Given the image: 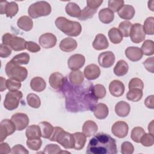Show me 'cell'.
I'll return each mask as SVG.
<instances>
[{
  "label": "cell",
  "instance_id": "50",
  "mask_svg": "<svg viewBox=\"0 0 154 154\" xmlns=\"http://www.w3.org/2000/svg\"><path fill=\"white\" fill-rule=\"evenodd\" d=\"M61 152V150L59 146L55 144H49L46 146L43 153L48 154H58L60 153Z\"/></svg>",
  "mask_w": 154,
  "mask_h": 154
},
{
  "label": "cell",
  "instance_id": "41",
  "mask_svg": "<svg viewBox=\"0 0 154 154\" xmlns=\"http://www.w3.org/2000/svg\"><path fill=\"white\" fill-rule=\"evenodd\" d=\"M29 55L28 53L23 52L13 57L11 61L19 65L27 64L29 61Z\"/></svg>",
  "mask_w": 154,
  "mask_h": 154
},
{
  "label": "cell",
  "instance_id": "44",
  "mask_svg": "<svg viewBox=\"0 0 154 154\" xmlns=\"http://www.w3.org/2000/svg\"><path fill=\"white\" fill-rule=\"evenodd\" d=\"M153 23H154L153 17H149L146 19V20L144 22V25L143 26L145 34L148 35H153L154 34Z\"/></svg>",
  "mask_w": 154,
  "mask_h": 154
},
{
  "label": "cell",
  "instance_id": "20",
  "mask_svg": "<svg viewBox=\"0 0 154 154\" xmlns=\"http://www.w3.org/2000/svg\"><path fill=\"white\" fill-rule=\"evenodd\" d=\"M77 46L78 43L75 39L71 37H66L60 42L59 47L61 51L70 52L75 50Z\"/></svg>",
  "mask_w": 154,
  "mask_h": 154
},
{
  "label": "cell",
  "instance_id": "57",
  "mask_svg": "<svg viewBox=\"0 0 154 154\" xmlns=\"http://www.w3.org/2000/svg\"><path fill=\"white\" fill-rule=\"evenodd\" d=\"M103 2L102 0H87V6H88L89 7L94 9V10H97L98 8V7L102 4V3Z\"/></svg>",
  "mask_w": 154,
  "mask_h": 154
},
{
  "label": "cell",
  "instance_id": "25",
  "mask_svg": "<svg viewBox=\"0 0 154 154\" xmlns=\"http://www.w3.org/2000/svg\"><path fill=\"white\" fill-rule=\"evenodd\" d=\"M131 111L129 104L125 101H120L115 106V112L117 116L125 117L128 116Z\"/></svg>",
  "mask_w": 154,
  "mask_h": 154
},
{
  "label": "cell",
  "instance_id": "58",
  "mask_svg": "<svg viewBox=\"0 0 154 154\" xmlns=\"http://www.w3.org/2000/svg\"><path fill=\"white\" fill-rule=\"evenodd\" d=\"M10 146L7 143H1L0 144V153H8L11 152Z\"/></svg>",
  "mask_w": 154,
  "mask_h": 154
},
{
  "label": "cell",
  "instance_id": "55",
  "mask_svg": "<svg viewBox=\"0 0 154 154\" xmlns=\"http://www.w3.org/2000/svg\"><path fill=\"white\" fill-rule=\"evenodd\" d=\"M11 54V49L7 46L1 44L0 46V57L1 58H7Z\"/></svg>",
  "mask_w": 154,
  "mask_h": 154
},
{
  "label": "cell",
  "instance_id": "31",
  "mask_svg": "<svg viewBox=\"0 0 154 154\" xmlns=\"http://www.w3.org/2000/svg\"><path fill=\"white\" fill-rule=\"evenodd\" d=\"M129 70V66L128 63L123 60H119L116 63L114 67V73L117 76H122L125 75Z\"/></svg>",
  "mask_w": 154,
  "mask_h": 154
},
{
  "label": "cell",
  "instance_id": "9",
  "mask_svg": "<svg viewBox=\"0 0 154 154\" xmlns=\"http://www.w3.org/2000/svg\"><path fill=\"white\" fill-rule=\"evenodd\" d=\"M16 130L11 120L4 119L0 123V141L2 143L7 136L11 135Z\"/></svg>",
  "mask_w": 154,
  "mask_h": 154
},
{
  "label": "cell",
  "instance_id": "6",
  "mask_svg": "<svg viewBox=\"0 0 154 154\" xmlns=\"http://www.w3.org/2000/svg\"><path fill=\"white\" fill-rule=\"evenodd\" d=\"M28 13L29 16L34 19L46 16L51 13V7L46 1H37L29 7Z\"/></svg>",
  "mask_w": 154,
  "mask_h": 154
},
{
  "label": "cell",
  "instance_id": "13",
  "mask_svg": "<svg viewBox=\"0 0 154 154\" xmlns=\"http://www.w3.org/2000/svg\"><path fill=\"white\" fill-rule=\"evenodd\" d=\"M111 132L117 138H125L128 133V125L123 121L116 122L112 126Z\"/></svg>",
  "mask_w": 154,
  "mask_h": 154
},
{
  "label": "cell",
  "instance_id": "14",
  "mask_svg": "<svg viewBox=\"0 0 154 154\" xmlns=\"http://www.w3.org/2000/svg\"><path fill=\"white\" fill-rule=\"evenodd\" d=\"M115 62V55L111 51H106L102 52L98 57V63L104 68L111 67Z\"/></svg>",
  "mask_w": 154,
  "mask_h": 154
},
{
  "label": "cell",
  "instance_id": "3",
  "mask_svg": "<svg viewBox=\"0 0 154 154\" xmlns=\"http://www.w3.org/2000/svg\"><path fill=\"white\" fill-rule=\"evenodd\" d=\"M55 23L58 29L69 36H78L82 31V27L79 22L70 20L64 17H57Z\"/></svg>",
  "mask_w": 154,
  "mask_h": 154
},
{
  "label": "cell",
  "instance_id": "53",
  "mask_svg": "<svg viewBox=\"0 0 154 154\" xmlns=\"http://www.w3.org/2000/svg\"><path fill=\"white\" fill-rule=\"evenodd\" d=\"M154 57H152L150 58H147L143 63V65L144 67L147 70H148L149 72L153 73L154 72Z\"/></svg>",
  "mask_w": 154,
  "mask_h": 154
},
{
  "label": "cell",
  "instance_id": "35",
  "mask_svg": "<svg viewBox=\"0 0 154 154\" xmlns=\"http://www.w3.org/2000/svg\"><path fill=\"white\" fill-rule=\"evenodd\" d=\"M25 135L28 139L34 138H40L41 131L39 125H32L29 126L25 131Z\"/></svg>",
  "mask_w": 154,
  "mask_h": 154
},
{
  "label": "cell",
  "instance_id": "30",
  "mask_svg": "<svg viewBox=\"0 0 154 154\" xmlns=\"http://www.w3.org/2000/svg\"><path fill=\"white\" fill-rule=\"evenodd\" d=\"M38 125L40 128L42 137L49 139L53 133L54 127L50 123L45 121L40 122Z\"/></svg>",
  "mask_w": 154,
  "mask_h": 154
},
{
  "label": "cell",
  "instance_id": "61",
  "mask_svg": "<svg viewBox=\"0 0 154 154\" xmlns=\"http://www.w3.org/2000/svg\"><path fill=\"white\" fill-rule=\"evenodd\" d=\"M153 120H152L148 126V131L149 132V133L153 134Z\"/></svg>",
  "mask_w": 154,
  "mask_h": 154
},
{
  "label": "cell",
  "instance_id": "38",
  "mask_svg": "<svg viewBox=\"0 0 154 154\" xmlns=\"http://www.w3.org/2000/svg\"><path fill=\"white\" fill-rule=\"evenodd\" d=\"M143 97L142 90L138 88H133L129 90L126 94V98L132 102H138Z\"/></svg>",
  "mask_w": 154,
  "mask_h": 154
},
{
  "label": "cell",
  "instance_id": "62",
  "mask_svg": "<svg viewBox=\"0 0 154 154\" xmlns=\"http://www.w3.org/2000/svg\"><path fill=\"white\" fill-rule=\"evenodd\" d=\"M153 3H154V1H150L148 2V7L149 8L153 11H154V7H153Z\"/></svg>",
  "mask_w": 154,
  "mask_h": 154
},
{
  "label": "cell",
  "instance_id": "43",
  "mask_svg": "<svg viewBox=\"0 0 154 154\" xmlns=\"http://www.w3.org/2000/svg\"><path fill=\"white\" fill-rule=\"evenodd\" d=\"M96 11L97 10H94L89 7L88 6H86L82 10H81V15L78 19L81 20H87L93 17Z\"/></svg>",
  "mask_w": 154,
  "mask_h": 154
},
{
  "label": "cell",
  "instance_id": "33",
  "mask_svg": "<svg viewBox=\"0 0 154 154\" xmlns=\"http://www.w3.org/2000/svg\"><path fill=\"white\" fill-rule=\"evenodd\" d=\"M74 138V147L75 150H81L82 149L85 144L86 142V136L84 133L82 132H75L72 134Z\"/></svg>",
  "mask_w": 154,
  "mask_h": 154
},
{
  "label": "cell",
  "instance_id": "26",
  "mask_svg": "<svg viewBox=\"0 0 154 154\" xmlns=\"http://www.w3.org/2000/svg\"><path fill=\"white\" fill-rule=\"evenodd\" d=\"M98 129L97 124L92 120H87L82 126V132L87 137L94 135Z\"/></svg>",
  "mask_w": 154,
  "mask_h": 154
},
{
  "label": "cell",
  "instance_id": "5",
  "mask_svg": "<svg viewBox=\"0 0 154 154\" xmlns=\"http://www.w3.org/2000/svg\"><path fill=\"white\" fill-rule=\"evenodd\" d=\"M5 71L7 76L19 82L25 81L28 76L27 69L19 64L13 63L11 60L9 61L5 65Z\"/></svg>",
  "mask_w": 154,
  "mask_h": 154
},
{
  "label": "cell",
  "instance_id": "22",
  "mask_svg": "<svg viewBox=\"0 0 154 154\" xmlns=\"http://www.w3.org/2000/svg\"><path fill=\"white\" fill-rule=\"evenodd\" d=\"M92 46L94 49L100 51L106 49L109 46V43L105 35L103 34H98L95 37Z\"/></svg>",
  "mask_w": 154,
  "mask_h": 154
},
{
  "label": "cell",
  "instance_id": "23",
  "mask_svg": "<svg viewBox=\"0 0 154 154\" xmlns=\"http://www.w3.org/2000/svg\"><path fill=\"white\" fill-rule=\"evenodd\" d=\"M135 11L133 6L131 5H123V7L117 11L119 16L125 20L132 19L135 15Z\"/></svg>",
  "mask_w": 154,
  "mask_h": 154
},
{
  "label": "cell",
  "instance_id": "32",
  "mask_svg": "<svg viewBox=\"0 0 154 154\" xmlns=\"http://www.w3.org/2000/svg\"><path fill=\"white\" fill-rule=\"evenodd\" d=\"M65 10L69 16L73 17L79 18L81 13V10L79 5L72 2H70L66 5Z\"/></svg>",
  "mask_w": 154,
  "mask_h": 154
},
{
  "label": "cell",
  "instance_id": "37",
  "mask_svg": "<svg viewBox=\"0 0 154 154\" xmlns=\"http://www.w3.org/2000/svg\"><path fill=\"white\" fill-rule=\"evenodd\" d=\"M141 51L143 54L147 56L152 55L154 54V42L151 40H146L143 43L141 47Z\"/></svg>",
  "mask_w": 154,
  "mask_h": 154
},
{
  "label": "cell",
  "instance_id": "21",
  "mask_svg": "<svg viewBox=\"0 0 154 154\" xmlns=\"http://www.w3.org/2000/svg\"><path fill=\"white\" fill-rule=\"evenodd\" d=\"M125 55L126 57L131 61H138L143 57V53L141 49L138 47L130 46L126 49Z\"/></svg>",
  "mask_w": 154,
  "mask_h": 154
},
{
  "label": "cell",
  "instance_id": "4",
  "mask_svg": "<svg viewBox=\"0 0 154 154\" xmlns=\"http://www.w3.org/2000/svg\"><path fill=\"white\" fill-rule=\"evenodd\" d=\"M49 140L57 142L66 149L74 147L75 141L73 135L66 132L60 127H54L53 133Z\"/></svg>",
  "mask_w": 154,
  "mask_h": 154
},
{
  "label": "cell",
  "instance_id": "17",
  "mask_svg": "<svg viewBox=\"0 0 154 154\" xmlns=\"http://www.w3.org/2000/svg\"><path fill=\"white\" fill-rule=\"evenodd\" d=\"M65 77L60 72H54L52 73L49 78V82L51 87L54 89L60 90L63 86Z\"/></svg>",
  "mask_w": 154,
  "mask_h": 154
},
{
  "label": "cell",
  "instance_id": "45",
  "mask_svg": "<svg viewBox=\"0 0 154 154\" xmlns=\"http://www.w3.org/2000/svg\"><path fill=\"white\" fill-rule=\"evenodd\" d=\"M42 141L40 138H34L28 139L26 141V145L28 147L32 150H38L41 147Z\"/></svg>",
  "mask_w": 154,
  "mask_h": 154
},
{
  "label": "cell",
  "instance_id": "52",
  "mask_svg": "<svg viewBox=\"0 0 154 154\" xmlns=\"http://www.w3.org/2000/svg\"><path fill=\"white\" fill-rule=\"evenodd\" d=\"M134 147L132 144L129 141H125L121 146V153L122 154H132L134 152Z\"/></svg>",
  "mask_w": 154,
  "mask_h": 154
},
{
  "label": "cell",
  "instance_id": "24",
  "mask_svg": "<svg viewBox=\"0 0 154 154\" xmlns=\"http://www.w3.org/2000/svg\"><path fill=\"white\" fill-rule=\"evenodd\" d=\"M91 111L93 112L94 116L100 120L105 119L109 112L108 106L103 103H99L96 105Z\"/></svg>",
  "mask_w": 154,
  "mask_h": 154
},
{
  "label": "cell",
  "instance_id": "42",
  "mask_svg": "<svg viewBox=\"0 0 154 154\" xmlns=\"http://www.w3.org/2000/svg\"><path fill=\"white\" fill-rule=\"evenodd\" d=\"M145 133L146 132L143 128L140 126L135 127L131 131V138L136 143H140V139Z\"/></svg>",
  "mask_w": 154,
  "mask_h": 154
},
{
  "label": "cell",
  "instance_id": "48",
  "mask_svg": "<svg viewBox=\"0 0 154 154\" xmlns=\"http://www.w3.org/2000/svg\"><path fill=\"white\" fill-rule=\"evenodd\" d=\"M140 143L143 146L149 147L152 146L154 143V137L153 134L148 133L144 134L140 139Z\"/></svg>",
  "mask_w": 154,
  "mask_h": 154
},
{
  "label": "cell",
  "instance_id": "15",
  "mask_svg": "<svg viewBox=\"0 0 154 154\" xmlns=\"http://www.w3.org/2000/svg\"><path fill=\"white\" fill-rule=\"evenodd\" d=\"M85 58L82 54H74L70 57L67 61L69 68L72 70H76L81 69L85 64Z\"/></svg>",
  "mask_w": 154,
  "mask_h": 154
},
{
  "label": "cell",
  "instance_id": "10",
  "mask_svg": "<svg viewBox=\"0 0 154 154\" xmlns=\"http://www.w3.org/2000/svg\"><path fill=\"white\" fill-rule=\"evenodd\" d=\"M129 35L131 41L134 43H140L144 40L146 34L143 25L138 23L132 25Z\"/></svg>",
  "mask_w": 154,
  "mask_h": 154
},
{
  "label": "cell",
  "instance_id": "18",
  "mask_svg": "<svg viewBox=\"0 0 154 154\" xmlns=\"http://www.w3.org/2000/svg\"><path fill=\"white\" fill-rule=\"evenodd\" d=\"M125 85L119 80H113L109 85V90L111 95L114 97H120L124 94Z\"/></svg>",
  "mask_w": 154,
  "mask_h": 154
},
{
  "label": "cell",
  "instance_id": "49",
  "mask_svg": "<svg viewBox=\"0 0 154 154\" xmlns=\"http://www.w3.org/2000/svg\"><path fill=\"white\" fill-rule=\"evenodd\" d=\"M21 85L20 82L13 79L9 78L6 81V87L9 91H17L20 88Z\"/></svg>",
  "mask_w": 154,
  "mask_h": 154
},
{
  "label": "cell",
  "instance_id": "11",
  "mask_svg": "<svg viewBox=\"0 0 154 154\" xmlns=\"http://www.w3.org/2000/svg\"><path fill=\"white\" fill-rule=\"evenodd\" d=\"M19 7L16 2L4 1L0 3V13L1 14H5L7 17L12 18L18 12Z\"/></svg>",
  "mask_w": 154,
  "mask_h": 154
},
{
  "label": "cell",
  "instance_id": "40",
  "mask_svg": "<svg viewBox=\"0 0 154 154\" xmlns=\"http://www.w3.org/2000/svg\"><path fill=\"white\" fill-rule=\"evenodd\" d=\"M132 26V23H131L129 21L125 20V21L122 22L119 24L118 29L121 32L123 37H128L130 35V32H131Z\"/></svg>",
  "mask_w": 154,
  "mask_h": 154
},
{
  "label": "cell",
  "instance_id": "36",
  "mask_svg": "<svg viewBox=\"0 0 154 154\" xmlns=\"http://www.w3.org/2000/svg\"><path fill=\"white\" fill-rule=\"evenodd\" d=\"M108 37L110 41L114 44H119L123 40V36L118 28L113 27L108 31Z\"/></svg>",
  "mask_w": 154,
  "mask_h": 154
},
{
  "label": "cell",
  "instance_id": "1",
  "mask_svg": "<svg viewBox=\"0 0 154 154\" xmlns=\"http://www.w3.org/2000/svg\"><path fill=\"white\" fill-rule=\"evenodd\" d=\"M93 87L91 82L72 84L65 77L64 85L60 91L64 96L66 109L72 112L91 111L98 101L93 94Z\"/></svg>",
  "mask_w": 154,
  "mask_h": 154
},
{
  "label": "cell",
  "instance_id": "51",
  "mask_svg": "<svg viewBox=\"0 0 154 154\" xmlns=\"http://www.w3.org/2000/svg\"><path fill=\"white\" fill-rule=\"evenodd\" d=\"M128 88L129 90L133 88H138L143 90L144 88V84L143 81L140 78H134L130 80L128 84Z\"/></svg>",
  "mask_w": 154,
  "mask_h": 154
},
{
  "label": "cell",
  "instance_id": "46",
  "mask_svg": "<svg viewBox=\"0 0 154 154\" xmlns=\"http://www.w3.org/2000/svg\"><path fill=\"white\" fill-rule=\"evenodd\" d=\"M93 92L97 99L103 98L106 94V91L105 87L103 85L99 84L93 85Z\"/></svg>",
  "mask_w": 154,
  "mask_h": 154
},
{
  "label": "cell",
  "instance_id": "2",
  "mask_svg": "<svg viewBox=\"0 0 154 154\" xmlns=\"http://www.w3.org/2000/svg\"><path fill=\"white\" fill-rule=\"evenodd\" d=\"M117 152L116 140L105 133H98L93 137L86 150L88 154H116Z\"/></svg>",
  "mask_w": 154,
  "mask_h": 154
},
{
  "label": "cell",
  "instance_id": "39",
  "mask_svg": "<svg viewBox=\"0 0 154 154\" xmlns=\"http://www.w3.org/2000/svg\"><path fill=\"white\" fill-rule=\"evenodd\" d=\"M28 105L34 108H38L41 105L40 97L35 94L29 93L26 96Z\"/></svg>",
  "mask_w": 154,
  "mask_h": 154
},
{
  "label": "cell",
  "instance_id": "27",
  "mask_svg": "<svg viewBox=\"0 0 154 154\" xmlns=\"http://www.w3.org/2000/svg\"><path fill=\"white\" fill-rule=\"evenodd\" d=\"M17 25L20 29L25 31H29L32 28L33 22L29 17L23 16L18 19Z\"/></svg>",
  "mask_w": 154,
  "mask_h": 154
},
{
  "label": "cell",
  "instance_id": "12",
  "mask_svg": "<svg viewBox=\"0 0 154 154\" xmlns=\"http://www.w3.org/2000/svg\"><path fill=\"white\" fill-rule=\"evenodd\" d=\"M11 120L14 123L16 129L17 131H22L26 128L29 124V118L26 114L22 112H17L13 114Z\"/></svg>",
  "mask_w": 154,
  "mask_h": 154
},
{
  "label": "cell",
  "instance_id": "19",
  "mask_svg": "<svg viewBox=\"0 0 154 154\" xmlns=\"http://www.w3.org/2000/svg\"><path fill=\"white\" fill-rule=\"evenodd\" d=\"M84 75L88 80H94L97 79L100 75V70L99 67L94 64H91L85 67L84 70Z\"/></svg>",
  "mask_w": 154,
  "mask_h": 154
},
{
  "label": "cell",
  "instance_id": "47",
  "mask_svg": "<svg viewBox=\"0 0 154 154\" xmlns=\"http://www.w3.org/2000/svg\"><path fill=\"white\" fill-rule=\"evenodd\" d=\"M124 5V1L122 0H110L108 1V9L114 12H117Z\"/></svg>",
  "mask_w": 154,
  "mask_h": 154
},
{
  "label": "cell",
  "instance_id": "54",
  "mask_svg": "<svg viewBox=\"0 0 154 154\" xmlns=\"http://www.w3.org/2000/svg\"><path fill=\"white\" fill-rule=\"evenodd\" d=\"M26 49L31 52H37L40 51V46L32 41L26 42Z\"/></svg>",
  "mask_w": 154,
  "mask_h": 154
},
{
  "label": "cell",
  "instance_id": "8",
  "mask_svg": "<svg viewBox=\"0 0 154 154\" xmlns=\"http://www.w3.org/2000/svg\"><path fill=\"white\" fill-rule=\"evenodd\" d=\"M23 96L22 93L20 91H10L5 96L4 106L8 110L12 111L16 109Z\"/></svg>",
  "mask_w": 154,
  "mask_h": 154
},
{
  "label": "cell",
  "instance_id": "7",
  "mask_svg": "<svg viewBox=\"0 0 154 154\" xmlns=\"http://www.w3.org/2000/svg\"><path fill=\"white\" fill-rule=\"evenodd\" d=\"M2 43L14 51H20L26 49V41L23 38L11 33H5L2 37Z\"/></svg>",
  "mask_w": 154,
  "mask_h": 154
},
{
  "label": "cell",
  "instance_id": "60",
  "mask_svg": "<svg viewBox=\"0 0 154 154\" xmlns=\"http://www.w3.org/2000/svg\"><path fill=\"white\" fill-rule=\"evenodd\" d=\"M0 79H1L0 91H3L4 90H5L7 88V87H6V81H7V80L5 79H4L3 77H1Z\"/></svg>",
  "mask_w": 154,
  "mask_h": 154
},
{
  "label": "cell",
  "instance_id": "59",
  "mask_svg": "<svg viewBox=\"0 0 154 154\" xmlns=\"http://www.w3.org/2000/svg\"><path fill=\"white\" fill-rule=\"evenodd\" d=\"M145 105L150 109L153 108V95L149 96L144 101Z\"/></svg>",
  "mask_w": 154,
  "mask_h": 154
},
{
  "label": "cell",
  "instance_id": "16",
  "mask_svg": "<svg viewBox=\"0 0 154 154\" xmlns=\"http://www.w3.org/2000/svg\"><path fill=\"white\" fill-rule=\"evenodd\" d=\"M57 38L52 33H45L40 35L38 39L39 44L45 49H49L54 47L57 43Z\"/></svg>",
  "mask_w": 154,
  "mask_h": 154
},
{
  "label": "cell",
  "instance_id": "29",
  "mask_svg": "<svg viewBox=\"0 0 154 154\" xmlns=\"http://www.w3.org/2000/svg\"><path fill=\"white\" fill-rule=\"evenodd\" d=\"M46 82L41 77L36 76L33 78L30 82V87L32 90L37 92H41L46 88Z\"/></svg>",
  "mask_w": 154,
  "mask_h": 154
},
{
  "label": "cell",
  "instance_id": "34",
  "mask_svg": "<svg viewBox=\"0 0 154 154\" xmlns=\"http://www.w3.org/2000/svg\"><path fill=\"white\" fill-rule=\"evenodd\" d=\"M84 76L81 71L79 70H72L69 75V82L74 85H79L83 82Z\"/></svg>",
  "mask_w": 154,
  "mask_h": 154
},
{
  "label": "cell",
  "instance_id": "56",
  "mask_svg": "<svg viewBox=\"0 0 154 154\" xmlns=\"http://www.w3.org/2000/svg\"><path fill=\"white\" fill-rule=\"evenodd\" d=\"M11 153L16 154V153H26L28 154L29 152L21 144H17L13 147L11 150Z\"/></svg>",
  "mask_w": 154,
  "mask_h": 154
},
{
  "label": "cell",
  "instance_id": "28",
  "mask_svg": "<svg viewBox=\"0 0 154 154\" xmlns=\"http://www.w3.org/2000/svg\"><path fill=\"white\" fill-rule=\"evenodd\" d=\"M99 18L101 22L108 24L113 21L114 14V13L108 8H104L99 11Z\"/></svg>",
  "mask_w": 154,
  "mask_h": 154
}]
</instances>
